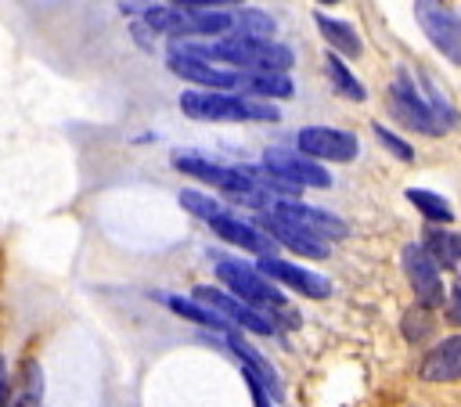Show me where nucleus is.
<instances>
[{
    "instance_id": "nucleus-1",
    "label": "nucleus",
    "mask_w": 461,
    "mask_h": 407,
    "mask_svg": "<svg viewBox=\"0 0 461 407\" xmlns=\"http://www.w3.org/2000/svg\"><path fill=\"white\" fill-rule=\"evenodd\" d=\"M173 50L205 58V61H220L230 68H245V72H259V68H292V50L285 43H274L270 36H216L212 43H180Z\"/></svg>"
},
{
    "instance_id": "nucleus-2",
    "label": "nucleus",
    "mask_w": 461,
    "mask_h": 407,
    "mask_svg": "<svg viewBox=\"0 0 461 407\" xmlns=\"http://www.w3.org/2000/svg\"><path fill=\"white\" fill-rule=\"evenodd\" d=\"M180 112L198 122H277V108L263 97H249L238 90H184Z\"/></svg>"
},
{
    "instance_id": "nucleus-3",
    "label": "nucleus",
    "mask_w": 461,
    "mask_h": 407,
    "mask_svg": "<svg viewBox=\"0 0 461 407\" xmlns=\"http://www.w3.org/2000/svg\"><path fill=\"white\" fill-rule=\"evenodd\" d=\"M176 169L194 176L198 184H209L223 194V202H234V205H245V209H267L274 198L256 184L252 169L249 166H216L209 158H198V155H176Z\"/></svg>"
},
{
    "instance_id": "nucleus-4",
    "label": "nucleus",
    "mask_w": 461,
    "mask_h": 407,
    "mask_svg": "<svg viewBox=\"0 0 461 407\" xmlns=\"http://www.w3.org/2000/svg\"><path fill=\"white\" fill-rule=\"evenodd\" d=\"M234 14L227 7H176V4H162V7H148L144 11V29L162 32V36H176V40H194V36H230Z\"/></svg>"
},
{
    "instance_id": "nucleus-5",
    "label": "nucleus",
    "mask_w": 461,
    "mask_h": 407,
    "mask_svg": "<svg viewBox=\"0 0 461 407\" xmlns=\"http://www.w3.org/2000/svg\"><path fill=\"white\" fill-rule=\"evenodd\" d=\"M216 277L227 285V292L259 310H285V288H277V281H270L256 263L216 259Z\"/></svg>"
},
{
    "instance_id": "nucleus-6",
    "label": "nucleus",
    "mask_w": 461,
    "mask_h": 407,
    "mask_svg": "<svg viewBox=\"0 0 461 407\" xmlns=\"http://www.w3.org/2000/svg\"><path fill=\"white\" fill-rule=\"evenodd\" d=\"M389 108H393V115L407 126V130H414V133H425V137H443L447 133V122L436 115V108L429 104V97L411 83V76L400 68L396 72V79L389 83Z\"/></svg>"
},
{
    "instance_id": "nucleus-7",
    "label": "nucleus",
    "mask_w": 461,
    "mask_h": 407,
    "mask_svg": "<svg viewBox=\"0 0 461 407\" xmlns=\"http://www.w3.org/2000/svg\"><path fill=\"white\" fill-rule=\"evenodd\" d=\"M414 18L429 43L454 65H461V14L450 11L443 0H414Z\"/></svg>"
},
{
    "instance_id": "nucleus-8",
    "label": "nucleus",
    "mask_w": 461,
    "mask_h": 407,
    "mask_svg": "<svg viewBox=\"0 0 461 407\" xmlns=\"http://www.w3.org/2000/svg\"><path fill=\"white\" fill-rule=\"evenodd\" d=\"M194 299H202L205 306H212L216 313H223L234 328H241V331H252V335H274L277 331V324L270 321V313H263L259 306H252V303H245V299H238L234 292H227V288H212V285H194V292H191Z\"/></svg>"
},
{
    "instance_id": "nucleus-9",
    "label": "nucleus",
    "mask_w": 461,
    "mask_h": 407,
    "mask_svg": "<svg viewBox=\"0 0 461 407\" xmlns=\"http://www.w3.org/2000/svg\"><path fill=\"white\" fill-rule=\"evenodd\" d=\"M295 144L303 155H310L317 162H353L360 151L357 133L335 130V126H303L295 133Z\"/></svg>"
},
{
    "instance_id": "nucleus-10",
    "label": "nucleus",
    "mask_w": 461,
    "mask_h": 407,
    "mask_svg": "<svg viewBox=\"0 0 461 407\" xmlns=\"http://www.w3.org/2000/svg\"><path fill=\"white\" fill-rule=\"evenodd\" d=\"M263 166H267L270 173L285 176V180L295 184V187H331V173H328L317 158L303 155L299 148H295V151H292V148H267V151H263Z\"/></svg>"
},
{
    "instance_id": "nucleus-11",
    "label": "nucleus",
    "mask_w": 461,
    "mask_h": 407,
    "mask_svg": "<svg viewBox=\"0 0 461 407\" xmlns=\"http://www.w3.org/2000/svg\"><path fill=\"white\" fill-rule=\"evenodd\" d=\"M400 263H403V274H407V281H411V288H414L418 306H425V310L439 306V303H443V281H439V267H436V259L425 252V245H418V241L403 245Z\"/></svg>"
},
{
    "instance_id": "nucleus-12",
    "label": "nucleus",
    "mask_w": 461,
    "mask_h": 407,
    "mask_svg": "<svg viewBox=\"0 0 461 407\" xmlns=\"http://www.w3.org/2000/svg\"><path fill=\"white\" fill-rule=\"evenodd\" d=\"M256 223H259L281 249H288V252H295V256L324 259L328 249H331L328 238H321V234H313V231H306V227H299V223H292V220H285V216H277L274 209H259V220H256Z\"/></svg>"
},
{
    "instance_id": "nucleus-13",
    "label": "nucleus",
    "mask_w": 461,
    "mask_h": 407,
    "mask_svg": "<svg viewBox=\"0 0 461 407\" xmlns=\"http://www.w3.org/2000/svg\"><path fill=\"white\" fill-rule=\"evenodd\" d=\"M166 68L173 76L194 83V86H205V90H238V68L220 65V61H205V58H194V54H184V50H169Z\"/></svg>"
},
{
    "instance_id": "nucleus-14",
    "label": "nucleus",
    "mask_w": 461,
    "mask_h": 407,
    "mask_svg": "<svg viewBox=\"0 0 461 407\" xmlns=\"http://www.w3.org/2000/svg\"><path fill=\"white\" fill-rule=\"evenodd\" d=\"M256 267L270 281H277V285H285V288H292V292H299L306 299H328L331 295V281L313 274V270H306V267H299V263H288V259H277V256H259Z\"/></svg>"
},
{
    "instance_id": "nucleus-15",
    "label": "nucleus",
    "mask_w": 461,
    "mask_h": 407,
    "mask_svg": "<svg viewBox=\"0 0 461 407\" xmlns=\"http://www.w3.org/2000/svg\"><path fill=\"white\" fill-rule=\"evenodd\" d=\"M209 231L216 238H223L227 245H238V249H245L252 256H274L277 252V241L259 223H245V220H238L230 213H220L216 220H209Z\"/></svg>"
},
{
    "instance_id": "nucleus-16",
    "label": "nucleus",
    "mask_w": 461,
    "mask_h": 407,
    "mask_svg": "<svg viewBox=\"0 0 461 407\" xmlns=\"http://www.w3.org/2000/svg\"><path fill=\"white\" fill-rule=\"evenodd\" d=\"M267 209H274L277 216H285V220H292V223H299V227H306V231H313V234H321V238H328V241L346 238V223H342L335 213L313 209V205H306V202H295V198H274Z\"/></svg>"
},
{
    "instance_id": "nucleus-17",
    "label": "nucleus",
    "mask_w": 461,
    "mask_h": 407,
    "mask_svg": "<svg viewBox=\"0 0 461 407\" xmlns=\"http://www.w3.org/2000/svg\"><path fill=\"white\" fill-rule=\"evenodd\" d=\"M421 378L425 382H457L461 378V335H450L425 353Z\"/></svg>"
},
{
    "instance_id": "nucleus-18",
    "label": "nucleus",
    "mask_w": 461,
    "mask_h": 407,
    "mask_svg": "<svg viewBox=\"0 0 461 407\" xmlns=\"http://www.w3.org/2000/svg\"><path fill=\"white\" fill-rule=\"evenodd\" d=\"M238 94H249V97H292L295 86L288 79V72L281 68H259V72H245L238 68Z\"/></svg>"
},
{
    "instance_id": "nucleus-19",
    "label": "nucleus",
    "mask_w": 461,
    "mask_h": 407,
    "mask_svg": "<svg viewBox=\"0 0 461 407\" xmlns=\"http://www.w3.org/2000/svg\"><path fill=\"white\" fill-rule=\"evenodd\" d=\"M220 335H223V346H227V349H230V353H234V357H238L245 367H252V371H256V378L267 385V393H270L274 400H281V382H277L274 364H270V360H267L259 349H252L245 339H238V335H234V328H227V331H220Z\"/></svg>"
},
{
    "instance_id": "nucleus-20",
    "label": "nucleus",
    "mask_w": 461,
    "mask_h": 407,
    "mask_svg": "<svg viewBox=\"0 0 461 407\" xmlns=\"http://www.w3.org/2000/svg\"><path fill=\"white\" fill-rule=\"evenodd\" d=\"M155 299L162 303V306H169L176 317H184V321H191V324H202V328H209V331H227V328H234L223 313H216L212 306H205L202 299H184V295H162V292H155Z\"/></svg>"
},
{
    "instance_id": "nucleus-21",
    "label": "nucleus",
    "mask_w": 461,
    "mask_h": 407,
    "mask_svg": "<svg viewBox=\"0 0 461 407\" xmlns=\"http://www.w3.org/2000/svg\"><path fill=\"white\" fill-rule=\"evenodd\" d=\"M421 245H425V252L436 259L439 270H450L454 277H461V234H457V231H443L439 223H429Z\"/></svg>"
},
{
    "instance_id": "nucleus-22",
    "label": "nucleus",
    "mask_w": 461,
    "mask_h": 407,
    "mask_svg": "<svg viewBox=\"0 0 461 407\" xmlns=\"http://www.w3.org/2000/svg\"><path fill=\"white\" fill-rule=\"evenodd\" d=\"M313 25L321 29V36L328 40V47L342 58H360L364 54V43L357 36V29L349 22H339V18H328V14H313Z\"/></svg>"
},
{
    "instance_id": "nucleus-23",
    "label": "nucleus",
    "mask_w": 461,
    "mask_h": 407,
    "mask_svg": "<svg viewBox=\"0 0 461 407\" xmlns=\"http://www.w3.org/2000/svg\"><path fill=\"white\" fill-rule=\"evenodd\" d=\"M324 76L331 79V90H335L339 97H349V101H364V97H367V90L360 86V79L346 68L342 54H335V50L324 58Z\"/></svg>"
},
{
    "instance_id": "nucleus-24",
    "label": "nucleus",
    "mask_w": 461,
    "mask_h": 407,
    "mask_svg": "<svg viewBox=\"0 0 461 407\" xmlns=\"http://www.w3.org/2000/svg\"><path fill=\"white\" fill-rule=\"evenodd\" d=\"M407 202L429 220V223H450L454 220V209L447 205V198H439L436 191H425V187H407Z\"/></svg>"
},
{
    "instance_id": "nucleus-25",
    "label": "nucleus",
    "mask_w": 461,
    "mask_h": 407,
    "mask_svg": "<svg viewBox=\"0 0 461 407\" xmlns=\"http://www.w3.org/2000/svg\"><path fill=\"white\" fill-rule=\"evenodd\" d=\"M277 22L267 14V11H256V7H241L234 11V25H230V36H274Z\"/></svg>"
},
{
    "instance_id": "nucleus-26",
    "label": "nucleus",
    "mask_w": 461,
    "mask_h": 407,
    "mask_svg": "<svg viewBox=\"0 0 461 407\" xmlns=\"http://www.w3.org/2000/svg\"><path fill=\"white\" fill-rule=\"evenodd\" d=\"M14 400H18V403H40V400H43V375H40V364H36L32 357H29V360H22Z\"/></svg>"
},
{
    "instance_id": "nucleus-27",
    "label": "nucleus",
    "mask_w": 461,
    "mask_h": 407,
    "mask_svg": "<svg viewBox=\"0 0 461 407\" xmlns=\"http://www.w3.org/2000/svg\"><path fill=\"white\" fill-rule=\"evenodd\" d=\"M180 205L191 213V216H198V220H216L220 213H227V205L223 202H216V198H209L205 191H194V187H184L180 191Z\"/></svg>"
},
{
    "instance_id": "nucleus-28",
    "label": "nucleus",
    "mask_w": 461,
    "mask_h": 407,
    "mask_svg": "<svg viewBox=\"0 0 461 407\" xmlns=\"http://www.w3.org/2000/svg\"><path fill=\"white\" fill-rule=\"evenodd\" d=\"M371 130H375V137H378V140L385 144V151H389V155H396L400 162H411V158H414V151H411V144H407V140H400V137H396L393 130H385L382 122H375Z\"/></svg>"
},
{
    "instance_id": "nucleus-29",
    "label": "nucleus",
    "mask_w": 461,
    "mask_h": 407,
    "mask_svg": "<svg viewBox=\"0 0 461 407\" xmlns=\"http://www.w3.org/2000/svg\"><path fill=\"white\" fill-rule=\"evenodd\" d=\"M166 4H176V7H202V11H209V7H241L245 0H166Z\"/></svg>"
},
{
    "instance_id": "nucleus-30",
    "label": "nucleus",
    "mask_w": 461,
    "mask_h": 407,
    "mask_svg": "<svg viewBox=\"0 0 461 407\" xmlns=\"http://www.w3.org/2000/svg\"><path fill=\"white\" fill-rule=\"evenodd\" d=\"M447 321L457 328L461 324V281L450 288V303H447Z\"/></svg>"
},
{
    "instance_id": "nucleus-31",
    "label": "nucleus",
    "mask_w": 461,
    "mask_h": 407,
    "mask_svg": "<svg viewBox=\"0 0 461 407\" xmlns=\"http://www.w3.org/2000/svg\"><path fill=\"white\" fill-rule=\"evenodd\" d=\"M7 400V375H4V357H0V403Z\"/></svg>"
},
{
    "instance_id": "nucleus-32",
    "label": "nucleus",
    "mask_w": 461,
    "mask_h": 407,
    "mask_svg": "<svg viewBox=\"0 0 461 407\" xmlns=\"http://www.w3.org/2000/svg\"><path fill=\"white\" fill-rule=\"evenodd\" d=\"M317 4H324V7H331V4H342V0H317Z\"/></svg>"
}]
</instances>
